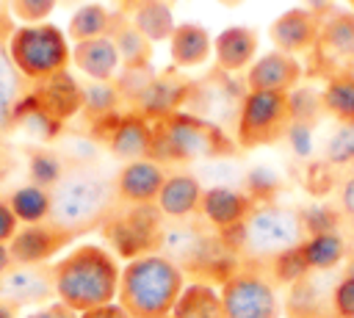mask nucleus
<instances>
[{"instance_id": "f3484780", "label": "nucleus", "mask_w": 354, "mask_h": 318, "mask_svg": "<svg viewBox=\"0 0 354 318\" xmlns=\"http://www.w3.org/2000/svg\"><path fill=\"white\" fill-rule=\"evenodd\" d=\"M260 47V36L249 25H230L218 36H213V58L216 66L227 75L243 72L254 64Z\"/></svg>"}, {"instance_id": "423d86ee", "label": "nucleus", "mask_w": 354, "mask_h": 318, "mask_svg": "<svg viewBox=\"0 0 354 318\" xmlns=\"http://www.w3.org/2000/svg\"><path fill=\"white\" fill-rule=\"evenodd\" d=\"M8 58L28 80L44 83L72 64V47L58 25H19L8 33Z\"/></svg>"}, {"instance_id": "2f4dec72", "label": "nucleus", "mask_w": 354, "mask_h": 318, "mask_svg": "<svg viewBox=\"0 0 354 318\" xmlns=\"http://www.w3.org/2000/svg\"><path fill=\"white\" fill-rule=\"evenodd\" d=\"M17 97H19V72L11 64L8 50L0 47V130L14 122Z\"/></svg>"}, {"instance_id": "cd10ccee", "label": "nucleus", "mask_w": 354, "mask_h": 318, "mask_svg": "<svg viewBox=\"0 0 354 318\" xmlns=\"http://www.w3.org/2000/svg\"><path fill=\"white\" fill-rule=\"evenodd\" d=\"M113 19H116V14L108 11L105 6H100V3H83V6L75 8V14L69 17L66 36H69L75 44H77V41H88V39L111 36Z\"/></svg>"}, {"instance_id": "bb28decb", "label": "nucleus", "mask_w": 354, "mask_h": 318, "mask_svg": "<svg viewBox=\"0 0 354 318\" xmlns=\"http://www.w3.org/2000/svg\"><path fill=\"white\" fill-rule=\"evenodd\" d=\"M301 254H304L310 274H326L346 260V241L337 230L321 232V235H307L301 241Z\"/></svg>"}, {"instance_id": "412c9836", "label": "nucleus", "mask_w": 354, "mask_h": 318, "mask_svg": "<svg viewBox=\"0 0 354 318\" xmlns=\"http://www.w3.org/2000/svg\"><path fill=\"white\" fill-rule=\"evenodd\" d=\"M72 64L94 83H111L122 66V58H119L113 39L102 36V39H88V41L72 44Z\"/></svg>"}, {"instance_id": "f03ea898", "label": "nucleus", "mask_w": 354, "mask_h": 318, "mask_svg": "<svg viewBox=\"0 0 354 318\" xmlns=\"http://www.w3.org/2000/svg\"><path fill=\"white\" fill-rule=\"evenodd\" d=\"M185 285L188 277L174 260L149 252L122 265L116 304L130 318H169Z\"/></svg>"}, {"instance_id": "9d476101", "label": "nucleus", "mask_w": 354, "mask_h": 318, "mask_svg": "<svg viewBox=\"0 0 354 318\" xmlns=\"http://www.w3.org/2000/svg\"><path fill=\"white\" fill-rule=\"evenodd\" d=\"M313 77L329 80L343 72H354V11L332 8L321 17L318 39L310 50V64L304 69Z\"/></svg>"}, {"instance_id": "58836bf2", "label": "nucleus", "mask_w": 354, "mask_h": 318, "mask_svg": "<svg viewBox=\"0 0 354 318\" xmlns=\"http://www.w3.org/2000/svg\"><path fill=\"white\" fill-rule=\"evenodd\" d=\"M337 205H340V213L354 224V171L343 177L340 191H337Z\"/></svg>"}, {"instance_id": "4c0bfd02", "label": "nucleus", "mask_w": 354, "mask_h": 318, "mask_svg": "<svg viewBox=\"0 0 354 318\" xmlns=\"http://www.w3.org/2000/svg\"><path fill=\"white\" fill-rule=\"evenodd\" d=\"M299 213H301L307 235H321V232H335L337 230V213L326 205H315V207H307V210H299Z\"/></svg>"}, {"instance_id": "de8ad7c7", "label": "nucleus", "mask_w": 354, "mask_h": 318, "mask_svg": "<svg viewBox=\"0 0 354 318\" xmlns=\"http://www.w3.org/2000/svg\"><path fill=\"white\" fill-rule=\"evenodd\" d=\"M346 274H348V277H354V254L348 257V265H346Z\"/></svg>"}, {"instance_id": "c03bdc74", "label": "nucleus", "mask_w": 354, "mask_h": 318, "mask_svg": "<svg viewBox=\"0 0 354 318\" xmlns=\"http://www.w3.org/2000/svg\"><path fill=\"white\" fill-rule=\"evenodd\" d=\"M14 260H11V252H8V243H0V279L11 271Z\"/></svg>"}, {"instance_id": "2eb2a0df", "label": "nucleus", "mask_w": 354, "mask_h": 318, "mask_svg": "<svg viewBox=\"0 0 354 318\" xmlns=\"http://www.w3.org/2000/svg\"><path fill=\"white\" fill-rule=\"evenodd\" d=\"M0 293L14 307H44L55 299L53 288V263L47 265H11L0 279Z\"/></svg>"}, {"instance_id": "dca6fc26", "label": "nucleus", "mask_w": 354, "mask_h": 318, "mask_svg": "<svg viewBox=\"0 0 354 318\" xmlns=\"http://www.w3.org/2000/svg\"><path fill=\"white\" fill-rule=\"evenodd\" d=\"M321 30V14H313L301 6L296 8H285L279 17L271 19L268 25V39L274 41V47L279 53L288 55H310L315 39Z\"/></svg>"}, {"instance_id": "7ed1b4c3", "label": "nucleus", "mask_w": 354, "mask_h": 318, "mask_svg": "<svg viewBox=\"0 0 354 318\" xmlns=\"http://www.w3.org/2000/svg\"><path fill=\"white\" fill-rule=\"evenodd\" d=\"M116 207L113 183L91 169H69L50 191V221L77 238L102 221Z\"/></svg>"}, {"instance_id": "7c9ffc66", "label": "nucleus", "mask_w": 354, "mask_h": 318, "mask_svg": "<svg viewBox=\"0 0 354 318\" xmlns=\"http://www.w3.org/2000/svg\"><path fill=\"white\" fill-rule=\"evenodd\" d=\"M260 265L266 268V274L271 277L274 285H288V288L301 282L310 274V268L304 263V254H301V243L288 249V252H282V254H277V257H271L268 263H260Z\"/></svg>"}, {"instance_id": "4be33fe9", "label": "nucleus", "mask_w": 354, "mask_h": 318, "mask_svg": "<svg viewBox=\"0 0 354 318\" xmlns=\"http://www.w3.org/2000/svg\"><path fill=\"white\" fill-rule=\"evenodd\" d=\"M213 55V36L199 22H177L169 36V58L177 69L202 66Z\"/></svg>"}, {"instance_id": "5701e85b", "label": "nucleus", "mask_w": 354, "mask_h": 318, "mask_svg": "<svg viewBox=\"0 0 354 318\" xmlns=\"http://www.w3.org/2000/svg\"><path fill=\"white\" fill-rule=\"evenodd\" d=\"M47 116H53L55 122H64L69 119L72 113H77L83 108V88L66 75H55L50 80L41 83V88L36 91V100H33Z\"/></svg>"}, {"instance_id": "6ab92c4d", "label": "nucleus", "mask_w": 354, "mask_h": 318, "mask_svg": "<svg viewBox=\"0 0 354 318\" xmlns=\"http://www.w3.org/2000/svg\"><path fill=\"white\" fill-rule=\"evenodd\" d=\"M205 188L199 185V180L188 171H171L158 194L155 207L160 210L163 218L171 221H185L191 216L199 213V202H202Z\"/></svg>"}, {"instance_id": "b1692460", "label": "nucleus", "mask_w": 354, "mask_h": 318, "mask_svg": "<svg viewBox=\"0 0 354 318\" xmlns=\"http://www.w3.org/2000/svg\"><path fill=\"white\" fill-rule=\"evenodd\" d=\"M169 318H224L221 315V296H218V288L210 285V282H199V279H191L171 315Z\"/></svg>"}, {"instance_id": "aec40b11", "label": "nucleus", "mask_w": 354, "mask_h": 318, "mask_svg": "<svg viewBox=\"0 0 354 318\" xmlns=\"http://www.w3.org/2000/svg\"><path fill=\"white\" fill-rule=\"evenodd\" d=\"M119 14L136 30H141L152 44L169 41V36L177 28L171 0H122V11Z\"/></svg>"}, {"instance_id": "473e14b6", "label": "nucleus", "mask_w": 354, "mask_h": 318, "mask_svg": "<svg viewBox=\"0 0 354 318\" xmlns=\"http://www.w3.org/2000/svg\"><path fill=\"white\" fill-rule=\"evenodd\" d=\"M28 174H30V183H33V185L53 191L55 183L66 174V169H64V160H61L55 152H50V149H36V152H30Z\"/></svg>"}, {"instance_id": "37998d69", "label": "nucleus", "mask_w": 354, "mask_h": 318, "mask_svg": "<svg viewBox=\"0 0 354 318\" xmlns=\"http://www.w3.org/2000/svg\"><path fill=\"white\" fill-rule=\"evenodd\" d=\"M301 8H307V11H313V14H326V11H332L335 8V0H301Z\"/></svg>"}, {"instance_id": "9b49d317", "label": "nucleus", "mask_w": 354, "mask_h": 318, "mask_svg": "<svg viewBox=\"0 0 354 318\" xmlns=\"http://www.w3.org/2000/svg\"><path fill=\"white\" fill-rule=\"evenodd\" d=\"M166 177H169L166 166L152 160V158H141V160L124 163L116 171V177H113L116 205H130V207H136V205H155Z\"/></svg>"}, {"instance_id": "a19ab883", "label": "nucleus", "mask_w": 354, "mask_h": 318, "mask_svg": "<svg viewBox=\"0 0 354 318\" xmlns=\"http://www.w3.org/2000/svg\"><path fill=\"white\" fill-rule=\"evenodd\" d=\"M22 318H77V312L69 310L66 304H61V301L55 299V301L39 307V310H33V312H28V315H22Z\"/></svg>"}, {"instance_id": "f704fd0d", "label": "nucleus", "mask_w": 354, "mask_h": 318, "mask_svg": "<svg viewBox=\"0 0 354 318\" xmlns=\"http://www.w3.org/2000/svg\"><path fill=\"white\" fill-rule=\"evenodd\" d=\"M324 163L329 166H348L354 163V124H340L324 149Z\"/></svg>"}, {"instance_id": "09e8293b", "label": "nucleus", "mask_w": 354, "mask_h": 318, "mask_svg": "<svg viewBox=\"0 0 354 318\" xmlns=\"http://www.w3.org/2000/svg\"><path fill=\"white\" fill-rule=\"evenodd\" d=\"M6 30H8V28H6V17H3V11H0V39L6 36Z\"/></svg>"}, {"instance_id": "a878e982", "label": "nucleus", "mask_w": 354, "mask_h": 318, "mask_svg": "<svg viewBox=\"0 0 354 318\" xmlns=\"http://www.w3.org/2000/svg\"><path fill=\"white\" fill-rule=\"evenodd\" d=\"M329 296H324L321 282L315 279V274H307L301 282L288 288V318H329L332 307H329Z\"/></svg>"}, {"instance_id": "e433bc0d", "label": "nucleus", "mask_w": 354, "mask_h": 318, "mask_svg": "<svg viewBox=\"0 0 354 318\" xmlns=\"http://www.w3.org/2000/svg\"><path fill=\"white\" fill-rule=\"evenodd\" d=\"M329 307H332V318H354V277L343 274L332 285Z\"/></svg>"}, {"instance_id": "c756f323", "label": "nucleus", "mask_w": 354, "mask_h": 318, "mask_svg": "<svg viewBox=\"0 0 354 318\" xmlns=\"http://www.w3.org/2000/svg\"><path fill=\"white\" fill-rule=\"evenodd\" d=\"M8 207L14 210L19 224H41L50 221V191L39 188L33 183L19 185L11 196H8Z\"/></svg>"}, {"instance_id": "f8f14e48", "label": "nucleus", "mask_w": 354, "mask_h": 318, "mask_svg": "<svg viewBox=\"0 0 354 318\" xmlns=\"http://www.w3.org/2000/svg\"><path fill=\"white\" fill-rule=\"evenodd\" d=\"M72 243V235L55 227L53 221L41 224H22L8 243L14 265H47L61 249Z\"/></svg>"}, {"instance_id": "393cba45", "label": "nucleus", "mask_w": 354, "mask_h": 318, "mask_svg": "<svg viewBox=\"0 0 354 318\" xmlns=\"http://www.w3.org/2000/svg\"><path fill=\"white\" fill-rule=\"evenodd\" d=\"M111 39L119 50V58H122V69H149V61H152V41L136 30L119 11H116V19H113V30H111Z\"/></svg>"}, {"instance_id": "3c124183", "label": "nucleus", "mask_w": 354, "mask_h": 318, "mask_svg": "<svg viewBox=\"0 0 354 318\" xmlns=\"http://www.w3.org/2000/svg\"><path fill=\"white\" fill-rule=\"evenodd\" d=\"M329 318H332V315H329Z\"/></svg>"}, {"instance_id": "c85d7f7f", "label": "nucleus", "mask_w": 354, "mask_h": 318, "mask_svg": "<svg viewBox=\"0 0 354 318\" xmlns=\"http://www.w3.org/2000/svg\"><path fill=\"white\" fill-rule=\"evenodd\" d=\"M321 105L324 113L332 116L337 124H354V72H343L324 80Z\"/></svg>"}, {"instance_id": "72a5a7b5", "label": "nucleus", "mask_w": 354, "mask_h": 318, "mask_svg": "<svg viewBox=\"0 0 354 318\" xmlns=\"http://www.w3.org/2000/svg\"><path fill=\"white\" fill-rule=\"evenodd\" d=\"M119 105V91L113 83H91L83 88V108L100 122L105 116H113V108Z\"/></svg>"}, {"instance_id": "1a4fd4ad", "label": "nucleus", "mask_w": 354, "mask_h": 318, "mask_svg": "<svg viewBox=\"0 0 354 318\" xmlns=\"http://www.w3.org/2000/svg\"><path fill=\"white\" fill-rule=\"evenodd\" d=\"M160 210L155 205H122L113 207L111 216L102 221V235L111 243V252L124 260H136L141 254L158 252L163 224H160Z\"/></svg>"}, {"instance_id": "20e7f679", "label": "nucleus", "mask_w": 354, "mask_h": 318, "mask_svg": "<svg viewBox=\"0 0 354 318\" xmlns=\"http://www.w3.org/2000/svg\"><path fill=\"white\" fill-rule=\"evenodd\" d=\"M238 144L218 124L185 113L171 111L152 122V160L158 163H188L202 158H227L235 155Z\"/></svg>"}, {"instance_id": "4468645a", "label": "nucleus", "mask_w": 354, "mask_h": 318, "mask_svg": "<svg viewBox=\"0 0 354 318\" xmlns=\"http://www.w3.org/2000/svg\"><path fill=\"white\" fill-rule=\"evenodd\" d=\"M254 207H257V202L246 191H235V188H227V185H213V188H205V194H202L199 216L218 235H227V232L238 230L252 216Z\"/></svg>"}, {"instance_id": "39448f33", "label": "nucleus", "mask_w": 354, "mask_h": 318, "mask_svg": "<svg viewBox=\"0 0 354 318\" xmlns=\"http://www.w3.org/2000/svg\"><path fill=\"white\" fill-rule=\"evenodd\" d=\"M218 238L230 252H241L246 263H268L271 257L299 246L307 232L299 210L277 202H260L238 230Z\"/></svg>"}, {"instance_id": "ddd939ff", "label": "nucleus", "mask_w": 354, "mask_h": 318, "mask_svg": "<svg viewBox=\"0 0 354 318\" xmlns=\"http://www.w3.org/2000/svg\"><path fill=\"white\" fill-rule=\"evenodd\" d=\"M304 77V64L296 55L271 50L257 55L254 64L246 69V91H277L290 94Z\"/></svg>"}, {"instance_id": "49530a36", "label": "nucleus", "mask_w": 354, "mask_h": 318, "mask_svg": "<svg viewBox=\"0 0 354 318\" xmlns=\"http://www.w3.org/2000/svg\"><path fill=\"white\" fill-rule=\"evenodd\" d=\"M218 6H224V8H238V6H243L246 0H216Z\"/></svg>"}, {"instance_id": "79ce46f5", "label": "nucleus", "mask_w": 354, "mask_h": 318, "mask_svg": "<svg viewBox=\"0 0 354 318\" xmlns=\"http://www.w3.org/2000/svg\"><path fill=\"white\" fill-rule=\"evenodd\" d=\"M77 318H130V315L113 301V304H105V307H97V310H88V312H80Z\"/></svg>"}, {"instance_id": "f257e3e1", "label": "nucleus", "mask_w": 354, "mask_h": 318, "mask_svg": "<svg viewBox=\"0 0 354 318\" xmlns=\"http://www.w3.org/2000/svg\"><path fill=\"white\" fill-rule=\"evenodd\" d=\"M119 257L100 243H77L53 263L55 299L69 310L88 312L116 301L119 293Z\"/></svg>"}, {"instance_id": "6e6552de", "label": "nucleus", "mask_w": 354, "mask_h": 318, "mask_svg": "<svg viewBox=\"0 0 354 318\" xmlns=\"http://www.w3.org/2000/svg\"><path fill=\"white\" fill-rule=\"evenodd\" d=\"M221 315L224 318H279L277 285L260 263H241L221 285Z\"/></svg>"}, {"instance_id": "0eeeda50", "label": "nucleus", "mask_w": 354, "mask_h": 318, "mask_svg": "<svg viewBox=\"0 0 354 318\" xmlns=\"http://www.w3.org/2000/svg\"><path fill=\"white\" fill-rule=\"evenodd\" d=\"M293 127L288 94L246 91L235 119V144L243 149L271 147L282 141Z\"/></svg>"}, {"instance_id": "a211bd4d", "label": "nucleus", "mask_w": 354, "mask_h": 318, "mask_svg": "<svg viewBox=\"0 0 354 318\" xmlns=\"http://www.w3.org/2000/svg\"><path fill=\"white\" fill-rule=\"evenodd\" d=\"M108 149L113 158L130 163L152 155V122L141 113H124L108 133Z\"/></svg>"}, {"instance_id": "c9c22d12", "label": "nucleus", "mask_w": 354, "mask_h": 318, "mask_svg": "<svg viewBox=\"0 0 354 318\" xmlns=\"http://www.w3.org/2000/svg\"><path fill=\"white\" fill-rule=\"evenodd\" d=\"M58 0H8V11L22 25H41L55 11Z\"/></svg>"}, {"instance_id": "8fccbe9b", "label": "nucleus", "mask_w": 354, "mask_h": 318, "mask_svg": "<svg viewBox=\"0 0 354 318\" xmlns=\"http://www.w3.org/2000/svg\"><path fill=\"white\" fill-rule=\"evenodd\" d=\"M346 3H348V6H351V11H354V0H346Z\"/></svg>"}, {"instance_id": "ea45409f", "label": "nucleus", "mask_w": 354, "mask_h": 318, "mask_svg": "<svg viewBox=\"0 0 354 318\" xmlns=\"http://www.w3.org/2000/svg\"><path fill=\"white\" fill-rule=\"evenodd\" d=\"M22 224L17 221L14 210L8 207V202H0V243H11V238L17 235Z\"/></svg>"}, {"instance_id": "a18cd8bd", "label": "nucleus", "mask_w": 354, "mask_h": 318, "mask_svg": "<svg viewBox=\"0 0 354 318\" xmlns=\"http://www.w3.org/2000/svg\"><path fill=\"white\" fill-rule=\"evenodd\" d=\"M17 310H19V307H14L11 301L0 299V318H19V315H17Z\"/></svg>"}]
</instances>
